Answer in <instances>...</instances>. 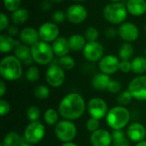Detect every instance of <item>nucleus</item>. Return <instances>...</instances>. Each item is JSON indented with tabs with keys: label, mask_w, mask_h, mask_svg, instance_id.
<instances>
[{
	"label": "nucleus",
	"mask_w": 146,
	"mask_h": 146,
	"mask_svg": "<svg viewBox=\"0 0 146 146\" xmlns=\"http://www.w3.org/2000/svg\"><path fill=\"white\" fill-rule=\"evenodd\" d=\"M86 103L83 97L76 92L67 94L58 106L59 115L65 120L74 121L79 119L84 114Z\"/></svg>",
	"instance_id": "nucleus-1"
},
{
	"label": "nucleus",
	"mask_w": 146,
	"mask_h": 146,
	"mask_svg": "<svg viewBox=\"0 0 146 146\" xmlns=\"http://www.w3.org/2000/svg\"><path fill=\"white\" fill-rule=\"evenodd\" d=\"M0 74L6 80H16L22 74V63L15 56H4L0 62Z\"/></svg>",
	"instance_id": "nucleus-2"
},
{
	"label": "nucleus",
	"mask_w": 146,
	"mask_h": 146,
	"mask_svg": "<svg viewBox=\"0 0 146 146\" xmlns=\"http://www.w3.org/2000/svg\"><path fill=\"white\" fill-rule=\"evenodd\" d=\"M106 121L113 130H122L130 121V112L124 106H115L109 110Z\"/></svg>",
	"instance_id": "nucleus-3"
},
{
	"label": "nucleus",
	"mask_w": 146,
	"mask_h": 146,
	"mask_svg": "<svg viewBox=\"0 0 146 146\" xmlns=\"http://www.w3.org/2000/svg\"><path fill=\"white\" fill-rule=\"evenodd\" d=\"M127 9L122 3H108L103 10L104 19L111 24H122L127 17Z\"/></svg>",
	"instance_id": "nucleus-4"
},
{
	"label": "nucleus",
	"mask_w": 146,
	"mask_h": 146,
	"mask_svg": "<svg viewBox=\"0 0 146 146\" xmlns=\"http://www.w3.org/2000/svg\"><path fill=\"white\" fill-rule=\"evenodd\" d=\"M31 54L35 62L40 65L49 64L54 57L52 45L44 41H38L31 46Z\"/></svg>",
	"instance_id": "nucleus-5"
},
{
	"label": "nucleus",
	"mask_w": 146,
	"mask_h": 146,
	"mask_svg": "<svg viewBox=\"0 0 146 146\" xmlns=\"http://www.w3.org/2000/svg\"><path fill=\"white\" fill-rule=\"evenodd\" d=\"M55 133L60 141L63 143L72 142L76 137L77 128L71 121L63 120L56 125Z\"/></svg>",
	"instance_id": "nucleus-6"
},
{
	"label": "nucleus",
	"mask_w": 146,
	"mask_h": 146,
	"mask_svg": "<svg viewBox=\"0 0 146 146\" xmlns=\"http://www.w3.org/2000/svg\"><path fill=\"white\" fill-rule=\"evenodd\" d=\"M45 128L40 121L30 122L24 130L23 139L29 144H38L44 137Z\"/></svg>",
	"instance_id": "nucleus-7"
},
{
	"label": "nucleus",
	"mask_w": 146,
	"mask_h": 146,
	"mask_svg": "<svg viewBox=\"0 0 146 146\" xmlns=\"http://www.w3.org/2000/svg\"><path fill=\"white\" fill-rule=\"evenodd\" d=\"M45 80L48 85L52 87H60L65 81L64 69L59 64L50 65L45 73Z\"/></svg>",
	"instance_id": "nucleus-8"
},
{
	"label": "nucleus",
	"mask_w": 146,
	"mask_h": 146,
	"mask_svg": "<svg viewBox=\"0 0 146 146\" xmlns=\"http://www.w3.org/2000/svg\"><path fill=\"white\" fill-rule=\"evenodd\" d=\"M127 90L133 98L140 101L146 100V75H139L134 78L129 83Z\"/></svg>",
	"instance_id": "nucleus-9"
},
{
	"label": "nucleus",
	"mask_w": 146,
	"mask_h": 146,
	"mask_svg": "<svg viewBox=\"0 0 146 146\" xmlns=\"http://www.w3.org/2000/svg\"><path fill=\"white\" fill-rule=\"evenodd\" d=\"M87 110L91 117L100 120L106 116L109 110L106 102L100 98H92L87 104Z\"/></svg>",
	"instance_id": "nucleus-10"
},
{
	"label": "nucleus",
	"mask_w": 146,
	"mask_h": 146,
	"mask_svg": "<svg viewBox=\"0 0 146 146\" xmlns=\"http://www.w3.org/2000/svg\"><path fill=\"white\" fill-rule=\"evenodd\" d=\"M39 38L42 41L50 43L54 42L59 37V27L56 23L52 21H47L43 23L38 28Z\"/></svg>",
	"instance_id": "nucleus-11"
},
{
	"label": "nucleus",
	"mask_w": 146,
	"mask_h": 146,
	"mask_svg": "<svg viewBox=\"0 0 146 146\" xmlns=\"http://www.w3.org/2000/svg\"><path fill=\"white\" fill-rule=\"evenodd\" d=\"M82 51L84 57L87 61L94 62L102 59L104 54V47L98 41L87 42Z\"/></svg>",
	"instance_id": "nucleus-12"
},
{
	"label": "nucleus",
	"mask_w": 146,
	"mask_h": 146,
	"mask_svg": "<svg viewBox=\"0 0 146 146\" xmlns=\"http://www.w3.org/2000/svg\"><path fill=\"white\" fill-rule=\"evenodd\" d=\"M118 35L126 42L132 43L138 39L139 30L133 22H123L118 28Z\"/></svg>",
	"instance_id": "nucleus-13"
},
{
	"label": "nucleus",
	"mask_w": 146,
	"mask_h": 146,
	"mask_svg": "<svg viewBox=\"0 0 146 146\" xmlns=\"http://www.w3.org/2000/svg\"><path fill=\"white\" fill-rule=\"evenodd\" d=\"M67 19L74 23L80 24L82 23L87 17V9L81 4L75 3L70 5L66 10Z\"/></svg>",
	"instance_id": "nucleus-14"
},
{
	"label": "nucleus",
	"mask_w": 146,
	"mask_h": 146,
	"mask_svg": "<svg viewBox=\"0 0 146 146\" xmlns=\"http://www.w3.org/2000/svg\"><path fill=\"white\" fill-rule=\"evenodd\" d=\"M120 60L114 55H107L99 61V69L105 74H113L120 70Z\"/></svg>",
	"instance_id": "nucleus-15"
},
{
	"label": "nucleus",
	"mask_w": 146,
	"mask_h": 146,
	"mask_svg": "<svg viewBox=\"0 0 146 146\" xmlns=\"http://www.w3.org/2000/svg\"><path fill=\"white\" fill-rule=\"evenodd\" d=\"M90 141L92 146H110L112 144V135L107 130L98 129L92 133Z\"/></svg>",
	"instance_id": "nucleus-16"
},
{
	"label": "nucleus",
	"mask_w": 146,
	"mask_h": 146,
	"mask_svg": "<svg viewBox=\"0 0 146 146\" xmlns=\"http://www.w3.org/2000/svg\"><path fill=\"white\" fill-rule=\"evenodd\" d=\"M146 134L145 127L139 122H133L130 124L127 130V135L128 139L133 141L139 143L143 141Z\"/></svg>",
	"instance_id": "nucleus-17"
},
{
	"label": "nucleus",
	"mask_w": 146,
	"mask_h": 146,
	"mask_svg": "<svg viewBox=\"0 0 146 146\" xmlns=\"http://www.w3.org/2000/svg\"><path fill=\"white\" fill-rule=\"evenodd\" d=\"M20 40L23 44L26 45H33L34 44H36L37 42H38L39 40V34H38V31H37L35 28L31 27H24L19 35Z\"/></svg>",
	"instance_id": "nucleus-18"
},
{
	"label": "nucleus",
	"mask_w": 146,
	"mask_h": 146,
	"mask_svg": "<svg viewBox=\"0 0 146 146\" xmlns=\"http://www.w3.org/2000/svg\"><path fill=\"white\" fill-rule=\"evenodd\" d=\"M52 49L54 54L58 57L67 56L68 52L71 50L68 40L64 37H58L54 42H52Z\"/></svg>",
	"instance_id": "nucleus-19"
},
{
	"label": "nucleus",
	"mask_w": 146,
	"mask_h": 146,
	"mask_svg": "<svg viewBox=\"0 0 146 146\" xmlns=\"http://www.w3.org/2000/svg\"><path fill=\"white\" fill-rule=\"evenodd\" d=\"M128 13L134 16H140L146 12L145 0H128L127 3Z\"/></svg>",
	"instance_id": "nucleus-20"
},
{
	"label": "nucleus",
	"mask_w": 146,
	"mask_h": 146,
	"mask_svg": "<svg viewBox=\"0 0 146 146\" xmlns=\"http://www.w3.org/2000/svg\"><path fill=\"white\" fill-rule=\"evenodd\" d=\"M15 56L17 57L24 65H30L33 59L31 54V49L26 44H19L15 49Z\"/></svg>",
	"instance_id": "nucleus-21"
},
{
	"label": "nucleus",
	"mask_w": 146,
	"mask_h": 146,
	"mask_svg": "<svg viewBox=\"0 0 146 146\" xmlns=\"http://www.w3.org/2000/svg\"><path fill=\"white\" fill-rule=\"evenodd\" d=\"M19 44V42L9 34H2L0 36V51L2 53H9Z\"/></svg>",
	"instance_id": "nucleus-22"
},
{
	"label": "nucleus",
	"mask_w": 146,
	"mask_h": 146,
	"mask_svg": "<svg viewBox=\"0 0 146 146\" xmlns=\"http://www.w3.org/2000/svg\"><path fill=\"white\" fill-rule=\"evenodd\" d=\"M110 80H111L110 78V75L105 74L104 73H98L92 78V85L94 89L98 91H103L108 88Z\"/></svg>",
	"instance_id": "nucleus-23"
},
{
	"label": "nucleus",
	"mask_w": 146,
	"mask_h": 146,
	"mask_svg": "<svg viewBox=\"0 0 146 146\" xmlns=\"http://www.w3.org/2000/svg\"><path fill=\"white\" fill-rule=\"evenodd\" d=\"M68 40L70 50L73 51L83 50V49L85 48V46L86 44V38L80 34H78V33L71 35Z\"/></svg>",
	"instance_id": "nucleus-24"
},
{
	"label": "nucleus",
	"mask_w": 146,
	"mask_h": 146,
	"mask_svg": "<svg viewBox=\"0 0 146 146\" xmlns=\"http://www.w3.org/2000/svg\"><path fill=\"white\" fill-rule=\"evenodd\" d=\"M111 135L113 146H130L129 139L122 130H114Z\"/></svg>",
	"instance_id": "nucleus-25"
},
{
	"label": "nucleus",
	"mask_w": 146,
	"mask_h": 146,
	"mask_svg": "<svg viewBox=\"0 0 146 146\" xmlns=\"http://www.w3.org/2000/svg\"><path fill=\"white\" fill-rule=\"evenodd\" d=\"M29 17V12L25 8H20L16 9L15 11L12 12L11 15V20L14 24L15 25H21L25 23Z\"/></svg>",
	"instance_id": "nucleus-26"
},
{
	"label": "nucleus",
	"mask_w": 146,
	"mask_h": 146,
	"mask_svg": "<svg viewBox=\"0 0 146 146\" xmlns=\"http://www.w3.org/2000/svg\"><path fill=\"white\" fill-rule=\"evenodd\" d=\"M132 71L138 74L146 72V58L144 56H137L132 62Z\"/></svg>",
	"instance_id": "nucleus-27"
},
{
	"label": "nucleus",
	"mask_w": 146,
	"mask_h": 146,
	"mask_svg": "<svg viewBox=\"0 0 146 146\" xmlns=\"http://www.w3.org/2000/svg\"><path fill=\"white\" fill-rule=\"evenodd\" d=\"M22 138L15 132H9L7 133L3 140V146H20Z\"/></svg>",
	"instance_id": "nucleus-28"
},
{
	"label": "nucleus",
	"mask_w": 146,
	"mask_h": 146,
	"mask_svg": "<svg viewBox=\"0 0 146 146\" xmlns=\"http://www.w3.org/2000/svg\"><path fill=\"white\" fill-rule=\"evenodd\" d=\"M134 52L133 46L131 43L126 42L122 44L119 50V57L121 59V61H129L130 58L133 56Z\"/></svg>",
	"instance_id": "nucleus-29"
},
{
	"label": "nucleus",
	"mask_w": 146,
	"mask_h": 146,
	"mask_svg": "<svg viewBox=\"0 0 146 146\" xmlns=\"http://www.w3.org/2000/svg\"><path fill=\"white\" fill-rule=\"evenodd\" d=\"M58 112L54 109H48L44 114V120L49 126H53L57 124L58 121Z\"/></svg>",
	"instance_id": "nucleus-30"
},
{
	"label": "nucleus",
	"mask_w": 146,
	"mask_h": 146,
	"mask_svg": "<svg viewBox=\"0 0 146 146\" xmlns=\"http://www.w3.org/2000/svg\"><path fill=\"white\" fill-rule=\"evenodd\" d=\"M58 64L65 70H71L75 66V61L72 56L67 55V56L59 57Z\"/></svg>",
	"instance_id": "nucleus-31"
},
{
	"label": "nucleus",
	"mask_w": 146,
	"mask_h": 146,
	"mask_svg": "<svg viewBox=\"0 0 146 146\" xmlns=\"http://www.w3.org/2000/svg\"><path fill=\"white\" fill-rule=\"evenodd\" d=\"M34 96L39 100H44L50 96V89L44 85H38L34 89Z\"/></svg>",
	"instance_id": "nucleus-32"
},
{
	"label": "nucleus",
	"mask_w": 146,
	"mask_h": 146,
	"mask_svg": "<svg viewBox=\"0 0 146 146\" xmlns=\"http://www.w3.org/2000/svg\"><path fill=\"white\" fill-rule=\"evenodd\" d=\"M40 110L35 105L30 106L27 110V117L31 122L38 121L40 117Z\"/></svg>",
	"instance_id": "nucleus-33"
},
{
	"label": "nucleus",
	"mask_w": 146,
	"mask_h": 146,
	"mask_svg": "<svg viewBox=\"0 0 146 146\" xmlns=\"http://www.w3.org/2000/svg\"><path fill=\"white\" fill-rule=\"evenodd\" d=\"M133 98L132 94L129 92L128 90H127V91L121 92L118 95V97H117V103L120 104V106H125V105L129 104L132 102Z\"/></svg>",
	"instance_id": "nucleus-34"
},
{
	"label": "nucleus",
	"mask_w": 146,
	"mask_h": 146,
	"mask_svg": "<svg viewBox=\"0 0 146 146\" xmlns=\"http://www.w3.org/2000/svg\"><path fill=\"white\" fill-rule=\"evenodd\" d=\"M26 79L30 82H36L39 79V69L36 66H31L26 72Z\"/></svg>",
	"instance_id": "nucleus-35"
},
{
	"label": "nucleus",
	"mask_w": 146,
	"mask_h": 146,
	"mask_svg": "<svg viewBox=\"0 0 146 146\" xmlns=\"http://www.w3.org/2000/svg\"><path fill=\"white\" fill-rule=\"evenodd\" d=\"M98 36H99V33L98 29L94 27H88L85 32V38L88 42L97 41Z\"/></svg>",
	"instance_id": "nucleus-36"
},
{
	"label": "nucleus",
	"mask_w": 146,
	"mask_h": 146,
	"mask_svg": "<svg viewBox=\"0 0 146 146\" xmlns=\"http://www.w3.org/2000/svg\"><path fill=\"white\" fill-rule=\"evenodd\" d=\"M21 0H3V4L5 9L8 11L14 12L16 9H20Z\"/></svg>",
	"instance_id": "nucleus-37"
},
{
	"label": "nucleus",
	"mask_w": 146,
	"mask_h": 146,
	"mask_svg": "<svg viewBox=\"0 0 146 146\" xmlns=\"http://www.w3.org/2000/svg\"><path fill=\"white\" fill-rule=\"evenodd\" d=\"M99 126H100L99 120L92 118V117L88 119L86 121V127L87 131H89L91 133H93V132L98 130L99 129Z\"/></svg>",
	"instance_id": "nucleus-38"
},
{
	"label": "nucleus",
	"mask_w": 146,
	"mask_h": 146,
	"mask_svg": "<svg viewBox=\"0 0 146 146\" xmlns=\"http://www.w3.org/2000/svg\"><path fill=\"white\" fill-rule=\"evenodd\" d=\"M52 21L55 23H62L67 19L66 12H63L62 10H56L52 15H51Z\"/></svg>",
	"instance_id": "nucleus-39"
},
{
	"label": "nucleus",
	"mask_w": 146,
	"mask_h": 146,
	"mask_svg": "<svg viewBox=\"0 0 146 146\" xmlns=\"http://www.w3.org/2000/svg\"><path fill=\"white\" fill-rule=\"evenodd\" d=\"M107 90L111 93H118L121 90V85L117 80H110Z\"/></svg>",
	"instance_id": "nucleus-40"
},
{
	"label": "nucleus",
	"mask_w": 146,
	"mask_h": 146,
	"mask_svg": "<svg viewBox=\"0 0 146 146\" xmlns=\"http://www.w3.org/2000/svg\"><path fill=\"white\" fill-rule=\"evenodd\" d=\"M9 111H10V105L9 102H7L4 99H1L0 100V115L2 116H4L8 115Z\"/></svg>",
	"instance_id": "nucleus-41"
},
{
	"label": "nucleus",
	"mask_w": 146,
	"mask_h": 146,
	"mask_svg": "<svg viewBox=\"0 0 146 146\" xmlns=\"http://www.w3.org/2000/svg\"><path fill=\"white\" fill-rule=\"evenodd\" d=\"M9 21L8 16L3 12H1V14H0V31L3 32L5 29H8V27H9Z\"/></svg>",
	"instance_id": "nucleus-42"
},
{
	"label": "nucleus",
	"mask_w": 146,
	"mask_h": 146,
	"mask_svg": "<svg viewBox=\"0 0 146 146\" xmlns=\"http://www.w3.org/2000/svg\"><path fill=\"white\" fill-rule=\"evenodd\" d=\"M120 70L123 73H128L132 70V62L129 61H121L120 63Z\"/></svg>",
	"instance_id": "nucleus-43"
},
{
	"label": "nucleus",
	"mask_w": 146,
	"mask_h": 146,
	"mask_svg": "<svg viewBox=\"0 0 146 146\" xmlns=\"http://www.w3.org/2000/svg\"><path fill=\"white\" fill-rule=\"evenodd\" d=\"M104 34L105 36L108 38H114L115 37H116V35L118 34V31H116L115 28L113 27H109L105 30L104 32Z\"/></svg>",
	"instance_id": "nucleus-44"
},
{
	"label": "nucleus",
	"mask_w": 146,
	"mask_h": 146,
	"mask_svg": "<svg viewBox=\"0 0 146 146\" xmlns=\"http://www.w3.org/2000/svg\"><path fill=\"white\" fill-rule=\"evenodd\" d=\"M51 6H52V4H51V1L50 0H44L40 3V8L44 11L50 10L51 9Z\"/></svg>",
	"instance_id": "nucleus-45"
},
{
	"label": "nucleus",
	"mask_w": 146,
	"mask_h": 146,
	"mask_svg": "<svg viewBox=\"0 0 146 146\" xmlns=\"http://www.w3.org/2000/svg\"><path fill=\"white\" fill-rule=\"evenodd\" d=\"M7 31H8V34H9V35H10V36H12V37H14V36L17 35L18 32H19L18 27H17L16 26H14V25L9 26V27H8Z\"/></svg>",
	"instance_id": "nucleus-46"
},
{
	"label": "nucleus",
	"mask_w": 146,
	"mask_h": 146,
	"mask_svg": "<svg viewBox=\"0 0 146 146\" xmlns=\"http://www.w3.org/2000/svg\"><path fill=\"white\" fill-rule=\"evenodd\" d=\"M6 92V86H5V83L3 82V80H1L0 81V97L3 98Z\"/></svg>",
	"instance_id": "nucleus-47"
},
{
	"label": "nucleus",
	"mask_w": 146,
	"mask_h": 146,
	"mask_svg": "<svg viewBox=\"0 0 146 146\" xmlns=\"http://www.w3.org/2000/svg\"><path fill=\"white\" fill-rule=\"evenodd\" d=\"M20 146H34V145H32V144H29V143H27L23 138H22V139H21V145Z\"/></svg>",
	"instance_id": "nucleus-48"
},
{
	"label": "nucleus",
	"mask_w": 146,
	"mask_h": 146,
	"mask_svg": "<svg viewBox=\"0 0 146 146\" xmlns=\"http://www.w3.org/2000/svg\"><path fill=\"white\" fill-rule=\"evenodd\" d=\"M62 146H78L76 144L73 143V142H68V143H64Z\"/></svg>",
	"instance_id": "nucleus-49"
},
{
	"label": "nucleus",
	"mask_w": 146,
	"mask_h": 146,
	"mask_svg": "<svg viewBox=\"0 0 146 146\" xmlns=\"http://www.w3.org/2000/svg\"><path fill=\"white\" fill-rule=\"evenodd\" d=\"M135 146H146V141L145 140L140 141V142L137 143V145H136Z\"/></svg>",
	"instance_id": "nucleus-50"
},
{
	"label": "nucleus",
	"mask_w": 146,
	"mask_h": 146,
	"mask_svg": "<svg viewBox=\"0 0 146 146\" xmlns=\"http://www.w3.org/2000/svg\"><path fill=\"white\" fill-rule=\"evenodd\" d=\"M51 2H53V3H60V2H62V0H50Z\"/></svg>",
	"instance_id": "nucleus-51"
},
{
	"label": "nucleus",
	"mask_w": 146,
	"mask_h": 146,
	"mask_svg": "<svg viewBox=\"0 0 146 146\" xmlns=\"http://www.w3.org/2000/svg\"><path fill=\"white\" fill-rule=\"evenodd\" d=\"M111 3H118V2H120V1H121V0H110Z\"/></svg>",
	"instance_id": "nucleus-52"
},
{
	"label": "nucleus",
	"mask_w": 146,
	"mask_h": 146,
	"mask_svg": "<svg viewBox=\"0 0 146 146\" xmlns=\"http://www.w3.org/2000/svg\"><path fill=\"white\" fill-rule=\"evenodd\" d=\"M74 1H76V2H82V1H86V0H74Z\"/></svg>",
	"instance_id": "nucleus-53"
},
{
	"label": "nucleus",
	"mask_w": 146,
	"mask_h": 146,
	"mask_svg": "<svg viewBox=\"0 0 146 146\" xmlns=\"http://www.w3.org/2000/svg\"><path fill=\"white\" fill-rule=\"evenodd\" d=\"M145 56H146V48H145Z\"/></svg>",
	"instance_id": "nucleus-54"
},
{
	"label": "nucleus",
	"mask_w": 146,
	"mask_h": 146,
	"mask_svg": "<svg viewBox=\"0 0 146 146\" xmlns=\"http://www.w3.org/2000/svg\"><path fill=\"white\" fill-rule=\"evenodd\" d=\"M145 33H146V24H145Z\"/></svg>",
	"instance_id": "nucleus-55"
},
{
	"label": "nucleus",
	"mask_w": 146,
	"mask_h": 146,
	"mask_svg": "<svg viewBox=\"0 0 146 146\" xmlns=\"http://www.w3.org/2000/svg\"><path fill=\"white\" fill-rule=\"evenodd\" d=\"M0 146H3V145H2V144H1V145H0Z\"/></svg>",
	"instance_id": "nucleus-56"
}]
</instances>
